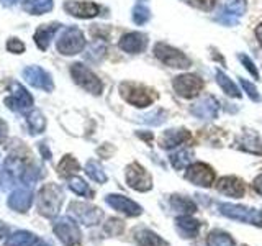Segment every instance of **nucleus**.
Returning a JSON list of instances; mask_svg holds the SVG:
<instances>
[{
	"mask_svg": "<svg viewBox=\"0 0 262 246\" xmlns=\"http://www.w3.org/2000/svg\"><path fill=\"white\" fill-rule=\"evenodd\" d=\"M170 207L174 212L184 213V215H192L196 212V205L190 200L185 199L182 195H172L170 197Z\"/></svg>",
	"mask_w": 262,
	"mask_h": 246,
	"instance_id": "c85d7f7f",
	"label": "nucleus"
},
{
	"mask_svg": "<svg viewBox=\"0 0 262 246\" xmlns=\"http://www.w3.org/2000/svg\"><path fill=\"white\" fill-rule=\"evenodd\" d=\"M254 33H256V38H257V41H259V45L262 46V22L257 25L256 27V30H254Z\"/></svg>",
	"mask_w": 262,
	"mask_h": 246,
	"instance_id": "49530a36",
	"label": "nucleus"
},
{
	"mask_svg": "<svg viewBox=\"0 0 262 246\" xmlns=\"http://www.w3.org/2000/svg\"><path fill=\"white\" fill-rule=\"evenodd\" d=\"M192 150H179L177 153H174L170 156V164L176 169H185L188 166V162L192 159Z\"/></svg>",
	"mask_w": 262,
	"mask_h": 246,
	"instance_id": "c9c22d12",
	"label": "nucleus"
},
{
	"mask_svg": "<svg viewBox=\"0 0 262 246\" xmlns=\"http://www.w3.org/2000/svg\"><path fill=\"white\" fill-rule=\"evenodd\" d=\"M71 76H72L74 82H76L79 87L87 90L89 94H94V95L102 94V90H103L102 80L98 79L97 74H94L82 63H76L71 66Z\"/></svg>",
	"mask_w": 262,
	"mask_h": 246,
	"instance_id": "39448f33",
	"label": "nucleus"
},
{
	"mask_svg": "<svg viewBox=\"0 0 262 246\" xmlns=\"http://www.w3.org/2000/svg\"><path fill=\"white\" fill-rule=\"evenodd\" d=\"M246 10H248V0H216L213 20L225 27H234Z\"/></svg>",
	"mask_w": 262,
	"mask_h": 246,
	"instance_id": "f03ea898",
	"label": "nucleus"
},
{
	"mask_svg": "<svg viewBox=\"0 0 262 246\" xmlns=\"http://www.w3.org/2000/svg\"><path fill=\"white\" fill-rule=\"evenodd\" d=\"M8 207H10L12 210L18 212V213H25L28 212V209L31 207L33 203V192L31 189L28 187H18L16 191H13L10 194V197H8Z\"/></svg>",
	"mask_w": 262,
	"mask_h": 246,
	"instance_id": "aec40b11",
	"label": "nucleus"
},
{
	"mask_svg": "<svg viewBox=\"0 0 262 246\" xmlns=\"http://www.w3.org/2000/svg\"><path fill=\"white\" fill-rule=\"evenodd\" d=\"M39 179V172L35 166H30V168H23L21 174H20V180L23 184H28L30 187H33L36 184V180Z\"/></svg>",
	"mask_w": 262,
	"mask_h": 246,
	"instance_id": "58836bf2",
	"label": "nucleus"
},
{
	"mask_svg": "<svg viewBox=\"0 0 262 246\" xmlns=\"http://www.w3.org/2000/svg\"><path fill=\"white\" fill-rule=\"evenodd\" d=\"M218 210L223 217L243 221V223L262 227V212L257 209H249L237 203H220Z\"/></svg>",
	"mask_w": 262,
	"mask_h": 246,
	"instance_id": "20e7f679",
	"label": "nucleus"
},
{
	"mask_svg": "<svg viewBox=\"0 0 262 246\" xmlns=\"http://www.w3.org/2000/svg\"><path fill=\"white\" fill-rule=\"evenodd\" d=\"M216 191L223 195L239 199V197L244 195V184H243V180L237 179L236 176H225L216 182Z\"/></svg>",
	"mask_w": 262,
	"mask_h": 246,
	"instance_id": "412c9836",
	"label": "nucleus"
},
{
	"mask_svg": "<svg viewBox=\"0 0 262 246\" xmlns=\"http://www.w3.org/2000/svg\"><path fill=\"white\" fill-rule=\"evenodd\" d=\"M147 43H149V38H147V35H144V33L129 31L120 38L118 46L121 51H125L128 54H139L147 48Z\"/></svg>",
	"mask_w": 262,
	"mask_h": 246,
	"instance_id": "f3484780",
	"label": "nucleus"
},
{
	"mask_svg": "<svg viewBox=\"0 0 262 246\" xmlns=\"http://www.w3.org/2000/svg\"><path fill=\"white\" fill-rule=\"evenodd\" d=\"M125 179L128 187L138 192H147L152 189V179L139 162H131L125 171Z\"/></svg>",
	"mask_w": 262,
	"mask_h": 246,
	"instance_id": "9d476101",
	"label": "nucleus"
},
{
	"mask_svg": "<svg viewBox=\"0 0 262 246\" xmlns=\"http://www.w3.org/2000/svg\"><path fill=\"white\" fill-rule=\"evenodd\" d=\"M105 202L110 205L113 210H117L126 217H139L143 213V207L139 203L133 202L131 199L125 195H118V194H108L105 197Z\"/></svg>",
	"mask_w": 262,
	"mask_h": 246,
	"instance_id": "2eb2a0df",
	"label": "nucleus"
},
{
	"mask_svg": "<svg viewBox=\"0 0 262 246\" xmlns=\"http://www.w3.org/2000/svg\"><path fill=\"white\" fill-rule=\"evenodd\" d=\"M57 51L64 56H74L82 53V49L85 48V38L77 27H69L62 31V35L59 36L56 43Z\"/></svg>",
	"mask_w": 262,
	"mask_h": 246,
	"instance_id": "0eeeda50",
	"label": "nucleus"
},
{
	"mask_svg": "<svg viewBox=\"0 0 262 246\" xmlns=\"http://www.w3.org/2000/svg\"><path fill=\"white\" fill-rule=\"evenodd\" d=\"M174 92L182 98H193L203 89V80L196 74H180L172 80Z\"/></svg>",
	"mask_w": 262,
	"mask_h": 246,
	"instance_id": "1a4fd4ad",
	"label": "nucleus"
},
{
	"mask_svg": "<svg viewBox=\"0 0 262 246\" xmlns=\"http://www.w3.org/2000/svg\"><path fill=\"white\" fill-rule=\"evenodd\" d=\"M23 77L27 79L30 86L45 90V92H53L54 82L51 74L43 68H39V66H28L27 69H23Z\"/></svg>",
	"mask_w": 262,
	"mask_h": 246,
	"instance_id": "4468645a",
	"label": "nucleus"
},
{
	"mask_svg": "<svg viewBox=\"0 0 262 246\" xmlns=\"http://www.w3.org/2000/svg\"><path fill=\"white\" fill-rule=\"evenodd\" d=\"M154 56L158 57L162 64H166L169 68H174V69H188L192 64V61L188 59L180 49L170 46L167 43H156Z\"/></svg>",
	"mask_w": 262,
	"mask_h": 246,
	"instance_id": "423d86ee",
	"label": "nucleus"
},
{
	"mask_svg": "<svg viewBox=\"0 0 262 246\" xmlns=\"http://www.w3.org/2000/svg\"><path fill=\"white\" fill-rule=\"evenodd\" d=\"M166 117H167L166 110L156 109V110H152V112H149V113L143 115V117H139V121L146 123V125H154V127H158V125H161V123H164V121L167 120Z\"/></svg>",
	"mask_w": 262,
	"mask_h": 246,
	"instance_id": "4c0bfd02",
	"label": "nucleus"
},
{
	"mask_svg": "<svg viewBox=\"0 0 262 246\" xmlns=\"http://www.w3.org/2000/svg\"><path fill=\"white\" fill-rule=\"evenodd\" d=\"M69 210L72 215L85 227L100 223V220L103 218V212L100 209L94 207V205H90V203H84V202H72L69 205Z\"/></svg>",
	"mask_w": 262,
	"mask_h": 246,
	"instance_id": "ddd939ff",
	"label": "nucleus"
},
{
	"mask_svg": "<svg viewBox=\"0 0 262 246\" xmlns=\"http://www.w3.org/2000/svg\"><path fill=\"white\" fill-rule=\"evenodd\" d=\"M54 7V0H25L23 8L31 15H43L51 12Z\"/></svg>",
	"mask_w": 262,
	"mask_h": 246,
	"instance_id": "cd10ccee",
	"label": "nucleus"
},
{
	"mask_svg": "<svg viewBox=\"0 0 262 246\" xmlns=\"http://www.w3.org/2000/svg\"><path fill=\"white\" fill-rule=\"evenodd\" d=\"M190 138L188 130L184 128H177V130H166L159 138V146L164 150H172V148H177L180 145H184L187 139Z\"/></svg>",
	"mask_w": 262,
	"mask_h": 246,
	"instance_id": "4be33fe9",
	"label": "nucleus"
},
{
	"mask_svg": "<svg viewBox=\"0 0 262 246\" xmlns=\"http://www.w3.org/2000/svg\"><path fill=\"white\" fill-rule=\"evenodd\" d=\"M69 189L77 195H84V197H92V191L89 189V184L85 182L82 177H69Z\"/></svg>",
	"mask_w": 262,
	"mask_h": 246,
	"instance_id": "e433bc0d",
	"label": "nucleus"
},
{
	"mask_svg": "<svg viewBox=\"0 0 262 246\" xmlns=\"http://www.w3.org/2000/svg\"><path fill=\"white\" fill-rule=\"evenodd\" d=\"M120 94L128 104L138 107V109L149 107L158 98L156 90L147 86L138 84V82H123V84H120Z\"/></svg>",
	"mask_w": 262,
	"mask_h": 246,
	"instance_id": "7ed1b4c3",
	"label": "nucleus"
},
{
	"mask_svg": "<svg viewBox=\"0 0 262 246\" xmlns=\"http://www.w3.org/2000/svg\"><path fill=\"white\" fill-rule=\"evenodd\" d=\"M239 84H241V87H243V90L246 94H248V97L251 98L252 102H260V94H259V90H257V87L252 84V82H249V80H246V79H243V77H239Z\"/></svg>",
	"mask_w": 262,
	"mask_h": 246,
	"instance_id": "ea45409f",
	"label": "nucleus"
},
{
	"mask_svg": "<svg viewBox=\"0 0 262 246\" xmlns=\"http://www.w3.org/2000/svg\"><path fill=\"white\" fill-rule=\"evenodd\" d=\"M7 49H8V51H10V53L21 54V53L25 51V45H23V41H20L18 38H12V39H8Z\"/></svg>",
	"mask_w": 262,
	"mask_h": 246,
	"instance_id": "37998d69",
	"label": "nucleus"
},
{
	"mask_svg": "<svg viewBox=\"0 0 262 246\" xmlns=\"http://www.w3.org/2000/svg\"><path fill=\"white\" fill-rule=\"evenodd\" d=\"M21 171H23L21 161L12 154L10 158L4 162V168L0 171V189H2V191H10L15 186L16 179H18V174H21Z\"/></svg>",
	"mask_w": 262,
	"mask_h": 246,
	"instance_id": "dca6fc26",
	"label": "nucleus"
},
{
	"mask_svg": "<svg viewBox=\"0 0 262 246\" xmlns=\"http://www.w3.org/2000/svg\"><path fill=\"white\" fill-rule=\"evenodd\" d=\"M105 232L108 235L117 236L118 233L123 232V221L117 220V218H110L108 221H106V225H105Z\"/></svg>",
	"mask_w": 262,
	"mask_h": 246,
	"instance_id": "79ce46f5",
	"label": "nucleus"
},
{
	"mask_svg": "<svg viewBox=\"0 0 262 246\" xmlns=\"http://www.w3.org/2000/svg\"><path fill=\"white\" fill-rule=\"evenodd\" d=\"M27 123H28V128H30V133H31V135H39V133H43L45 128H46L45 115L41 113L39 110H31V112L27 115Z\"/></svg>",
	"mask_w": 262,
	"mask_h": 246,
	"instance_id": "c756f323",
	"label": "nucleus"
},
{
	"mask_svg": "<svg viewBox=\"0 0 262 246\" xmlns=\"http://www.w3.org/2000/svg\"><path fill=\"white\" fill-rule=\"evenodd\" d=\"M105 53H106V43L103 39H95L87 48L85 57L89 61H92V63H98V61H102L105 57Z\"/></svg>",
	"mask_w": 262,
	"mask_h": 246,
	"instance_id": "7c9ffc66",
	"label": "nucleus"
},
{
	"mask_svg": "<svg viewBox=\"0 0 262 246\" xmlns=\"http://www.w3.org/2000/svg\"><path fill=\"white\" fill-rule=\"evenodd\" d=\"M54 233L64 246H79L82 241V233L76 220L71 217H61L54 221Z\"/></svg>",
	"mask_w": 262,
	"mask_h": 246,
	"instance_id": "6e6552de",
	"label": "nucleus"
},
{
	"mask_svg": "<svg viewBox=\"0 0 262 246\" xmlns=\"http://www.w3.org/2000/svg\"><path fill=\"white\" fill-rule=\"evenodd\" d=\"M208 246H234V240L223 230H213L208 233Z\"/></svg>",
	"mask_w": 262,
	"mask_h": 246,
	"instance_id": "72a5a7b5",
	"label": "nucleus"
},
{
	"mask_svg": "<svg viewBox=\"0 0 262 246\" xmlns=\"http://www.w3.org/2000/svg\"><path fill=\"white\" fill-rule=\"evenodd\" d=\"M237 59H239L241 63H243V66L246 69H248V72L249 74H252V77L256 79V80H259L260 79V74H259V71H257V68H256V64L252 63V59L249 56H246L244 53H239L237 54Z\"/></svg>",
	"mask_w": 262,
	"mask_h": 246,
	"instance_id": "a19ab883",
	"label": "nucleus"
},
{
	"mask_svg": "<svg viewBox=\"0 0 262 246\" xmlns=\"http://www.w3.org/2000/svg\"><path fill=\"white\" fill-rule=\"evenodd\" d=\"M135 240L139 246H170L164 238H161L158 233L146 227H139L133 232Z\"/></svg>",
	"mask_w": 262,
	"mask_h": 246,
	"instance_id": "5701e85b",
	"label": "nucleus"
},
{
	"mask_svg": "<svg viewBox=\"0 0 262 246\" xmlns=\"http://www.w3.org/2000/svg\"><path fill=\"white\" fill-rule=\"evenodd\" d=\"M131 18L136 25H144L149 22L151 18V10L149 7L146 5L144 0H138L136 5L133 7V15H131Z\"/></svg>",
	"mask_w": 262,
	"mask_h": 246,
	"instance_id": "f704fd0d",
	"label": "nucleus"
},
{
	"mask_svg": "<svg viewBox=\"0 0 262 246\" xmlns=\"http://www.w3.org/2000/svg\"><path fill=\"white\" fill-rule=\"evenodd\" d=\"M7 135H8V127H7V123L2 118H0V143L5 141Z\"/></svg>",
	"mask_w": 262,
	"mask_h": 246,
	"instance_id": "a18cd8bd",
	"label": "nucleus"
},
{
	"mask_svg": "<svg viewBox=\"0 0 262 246\" xmlns=\"http://www.w3.org/2000/svg\"><path fill=\"white\" fill-rule=\"evenodd\" d=\"M62 200H64V194L59 186L45 184L39 189L38 194V212L43 217L53 218L59 213Z\"/></svg>",
	"mask_w": 262,
	"mask_h": 246,
	"instance_id": "f257e3e1",
	"label": "nucleus"
},
{
	"mask_svg": "<svg viewBox=\"0 0 262 246\" xmlns=\"http://www.w3.org/2000/svg\"><path fill=\"white\" fill-rule=\"evenodd\" d=\"M215 76H216V84L221 87V90L228 95V97H233V98H241V90L237 89V86L234 82L229 79L226 74L221 71V69H216L215 71Z\"/></svg>",
	"mask_w": 262,
	"mask_h": 246,
	"instance_id": "a878e982",
	"label": "nucleus"
},
{
	"mask_svg": "<svg viewBox=\"0 0 262 246\" xmlns=\"http://www.w3.org/2000/svg\"><path fill=\"white\" fill-rule=\"evenodd\" d=\"M39 150H41V153L45 154V159H51V153L48 151V148H46L45 143H41V145H39Z\"/></svg>",
	"mask_w": 262,
	"mask_h": 246,
	"instance_id": "de8ad7c7",
	"label": "nucleus"
},
{
	"mask_svg": "<svg viewBox=\"0 0 262 246\" xmlns=\"http://www.w3.org/2000/svg\"><path fill=\"white\" fill-rule=\"evenodd\" d=\"M185 179L188 182L199 187H211L215 182V171L205 162H193L188 164L185 171Z\"/></svg>",
	"mask_w": 262,
	"mask_h": 246,
	"instance_id": "9b49d317",
	"label": "nucleus"
},
{
	"mask_svg": "<svg viewBox=\"0 0 262 246\" xmlns=\"http://www.w3.org/2000/svg\"><path fill=\"white\" fill-rule=\"evenodd\" d=\"M18 0H0V4H2L4 7H12V5H15Z\"/></svg>",
	"mask_w": 262,
	"mask_h": 246,
	"instance_id": "09e8293b",
	"label": "nucleus"
},
{
	"mask_svg": "<svg viewBox=\"0 0 262 246\" xmlns=\"http://www.w3.org/2000/svg\"><path fill=\"white\" fill-rule=\"evenodd\" d=\"M176 228L182 238H195L196 235H199L200 221L192 218L190 215H180L176 220Z\"/></svg>",
	"mask_w": 262,
	"mask_h": 246,
	"instance_id": "393cba45",
	"label": "nucleus"
},
{
	"mask_svg": "<svg viewBox=\"0 0 262 246\" xmlns=\"http://www.w3.org/2000/svg\"><path fill=\"white\" fill-rule=\"evenodd\" d=\"M79 169H80V166H79L77 159L71 154L64 156L59 162V166H57V172H59V176H62V177H71L72 174H76Z\"/></svg>",
	"mask_w": 262,
	"mask_h": 246,
	"instance_id": "2f4dec72",
	"label": "nucleus"
},
{
	"mask_svg": "<svg viewBox=\"0 0 262 246\" xmlns=\"http://www.w3.org/2000/svg\"><path fill=\"white\" fill-rule=\"evenodd\" d=\"M85 174L92 180H95V182H98V184H105L106 179H108V177H106V174H105L103 168H102V164L94 161V159L87 161V164H85Z\"/></svg>",
	"mask_w": 262,
	"mask_h": 246,
	"instance_id": "473e14b6",
	"label": "nucleus"
},
{
	"mask_svg": "<svg viewBox=\"0 0 262 246\" xmlns=\"http://www.w3.org/2000/svg\"><path fill=\"white\" fill-rule=\"evenodd\" d=\"M38 243L39 240L36 238V235H33L31 232H25V230L15 232L7 240V246H36Z\"/></svg>",
	"mask_w": 262,
	"mask_h": 246,
	"instance_id": "bb28decb",
	"label": "nucleus"
},
{
	"mask_svg": "<svg viewBox=\"0 0 262 246\" xmlns=\"http://www.w3.org/2000/svg\"><path fill=\"white\" fill-rule=\"evenodd\" d=\"M190 112L193 117L200 118V120H215L220 112V104L215 97L207 95V97L200 98L196 104H193L190 107Z\"/></svg>",
	"mask_w": 262,
	"mask_h": 246,
	"instance_id": "a211bd4d",
	"label": "nucleus"
},
{
	"mask_svg": "<svg viewBox=\"0 0 262 246\" xmlns=\"http://www.w3.org/2000/svg\"><path fill=\"white\" fill-rule=\"evenodd\" d=\"M252 189L256 191L259 195H262V172L259 176H256V179L252 180Z\"/></svg>",
	"mask_w": 262,
	"mask_h": 246,
	"instance_id": "c03bdc74",
	"label": "nucleus"
},
{
	"mask_svg": "<svg viewBox=\"0 0 262 246\" xmlns=\"http://www.w3.org/2000/svg\"><path fill=\"white\" fill-rule=\"evenodd\" d=\"M61 25L59 23H48V25H41L35 33V43L41 49V51H46L49 48L53 36L56 35V31L59 30Z\"/></svg>",
	"mask_w": 262,
	"mask_h": 246,
	"instance_id": "b1692460",
	"label": "nucleus"
},
{
	"mask_svg": "<svg viewBox=\"0 0 262 246\" xmlns=\"http://www.w3.org/2000/svg\"><path fill=\"white\" fill-rule=\"evenodd\" d=\"M64 10L68 12L71 16H76V18H94L98 15L100 8L94 2H77V0H66L64 2Z\"/></svg>",
	"mask_w": 262,
	"mask_h": 246,
	"instance_id": "6ab92c4d",
	"label": "nucleus"
},
{
	"mask_svg": "<svg viewBox=\"0 0 262 246\" xmlns=\"http://www.w3.org/2000/svg\"><path fill=\"white\" fill-rule=\"evenodd\" d=\"M4 104L13 112H27L33 107V97L18 82L12 84V94L4 98Z\"/></svg>",
	"mask_w": 262,
	"mask_h": 246,
	"instance_id": "f8f14e48",
	"label": "nucleus"
}]
</instances>
